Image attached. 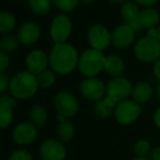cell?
<instances>
[{"mask_svg": "<svg viewBox=\"0 0 160 160\" xmlns=\"http://www.w3.org/2000/svg\"><path fill=\"white\" fill-rule=\"evenodd\" d=\"M30 122H32L35 127L44 128L48 121V111L42 105H34L28 111Z\"/></svg>", "mask_w": 160, "mask_h": 160, "instance_id": "21", "label": "cell"}, {"mask_svg": "<svg viewBox=\"0 0 160 160\" xmlns=\"http://www.w3.org/2000/svg\"><path fill=\"white\" fill-rule=\"evenodd\" d=\"M39 157L42 160H64L67 148L59 139L47 138L39 146Z\"/></svg>", "mask_w": 160, "mask_h": 160, "instance_id": "11", "label": "cell"}, {"mask_svg": "<svg viewBox=\"0 0 160 160\" xmlns=\"http://www.w3.org/2000/svg\"><path fill=\"white\" fill-rule=\"evenodd\" d=\"M72 33V21L67 14L56 15L49 28V34L55 44H63L69 39Z\"/></svg>", "mask_w": 160, "mask_h": 160, "instance_id": "7", "label": "cell"}, {"mask_svg": "<svg viewBox=\"0 0 160 160\" xmlns=\"http://www.w3.org/2000/svg\"><path fill=\"white\" fill-rule=\"evenodd\" d=\"M40 26L35 21H25L18 28L17 37L20 44L25 46L34 45L40 37Z\"/></svg>", "mask_w": 160, "mask_h": 160, "instance_id": "14", "label": "cell"}, {"mask_svg": "<svg viewBox=\"0 0 160 160\" xmlns=\"http://www.w3.org/2000/svg\"><path fill=\"white\" fill-rule=\"evenodd\" d=\"M154 95V89H152V85L147 82H138L133 86L132 91V98L135 102L139 103H145L152 99Z\"/></svg>", "mask_w": 160, "mask_h": 160, "instance_id": "17", "label": "cell"}, {"mask_svg": "<svg viewBox=\"0 0 160 160\" xmlns=\"http://www.w3.org/2000/svg\"><path fill=\"white\" fill-rule=\"evenodd\" d=\"M26 71L37 76L49 67V57L42 49H34L25 57Z\"/></svg>", "mask_w": 160, "mask_h": 160, "instance_id": "13", "label": "cell"}, {"mask_svg": "<svg viewBox=\"0 0 160 160\" xmlns=\"http://www.w3.org/2000/svg\"><path fill=\"white\" fill-rule=\"evenodd\" d=\"M117 107V102L109 98L108 96H105L102 99L97 101L94 106V113L98 119H108L109 117L113 116L114 110Z\"/></svg>", "mask_w": 160, "mask_h": 160, "instance_id": "18", "label": "cell"}, {"mask_svg": "<svg viewBox=\"0 0 160 160\" xmlns=\"http://www.w3.org/2000/svg\"><path fill=\"white\" fill-rule=\"evenodd\" d=\"M133 85L125 78H113L106 85V96L111 98L117 103L128 99V96L132 95Z\"/></svg>", "mask_w": 160, "mask_h": 160, "instance_id": "8", "label": "cell"}, {"mask_svg": "<svg viewBox=\"0 0 160 160\" xmlns=\"http://www.w3.org/2000/svg\"><path fill=\"white\" fill-rule=\"evenodd\" d=\"M147 37L150 38H155V39H158V30L156 28H149L147 31Z\"/></svg>", "mask_w": 160, "mask_h": 160, "instance_id": "38", "label": "cell"}, {"mask_svg": "<svg viewBox=\"0 0 160 160\" xmlns=\"http://www.w3.org/2000/svg\"><path fill=\"white\" fill-rule=\"evenodd\" d=\"M80 92L89 101H99L106 96V85L100 78H86L80 84Z\"/></svg>", "mask_w": 160, "mask_h": 160, "instance_id": "10", "label": "cell"}, {"mask_svg": "<svg viewBox=\"0 0 160 160\" xmlns=\"http://www.w3.org/2000/svg\"><path fill=\"white\" fill-rule=\"evenodd\" d=\"M156 95L160 99V83H159L158 85H157V87H156Z\"/></svg>", "mask_w": 160, "mask_h": 160, "instance_id": "40", "label": "cell"}, {"mask_svg": "<svg viewBox=\"0 0 160 160\" xmlns=\"http://www.w3.org/2000/svg\"><path fill=\"white\" fill-rule=\"evenodd\" d=\"M105 55L102 51H98L95 49H86L81 53L78 58V69L86 78H95L102 70H105L106 63Z\"/></svg>", "mask_w": 160, "mask_h": 160, "instance_id": "3", "label": "cell"}, {"mask_svg": "<svg viewBox=\"0 0 160 160\" xmlns=\"http://www.w3.org/2000/svg\"><path fill=\"white\" fill-rule=\"evenodd\" d=\"M37 81L39 88L42 89H48L56 83V73L52 70H48L42 72L37 75Z\"/></svg>", "mask_w": 160, "mask_h": 160, "instance_id": "27", "label": "cell"}, {"mask_svg": "<svg viewBox=\"0 0 160 160\" xmlns=\"http://www.w3.org/2000/svg\"><path fill=\"white\" fill-rule=\"evenodd\" d=\"M124 70L125 64L119 56L111 55L107 57L105 63V71L107 74H109L110 76H113V78H118L124 72Z\"/></svg>", "mask_w": 160, "mask_h": 160, "instance_id": "20", "label": "cell"}, {"mask_svg": "<svg viewBox=\"0 0 160 160\" xmlns=\"http://www.w3.org/2000/svg\"><path fill=\"white\" fill-rule=\"evenodd\" d=\"M134 55L139 61L145 63L156 62L160 59V42L147 36L141 38L134 46Z\"/></svg>", "mask_w": 160, "mask_h": 160, "instance_id": "4", "label": "cell"}, {"mask_svg": "<svg viewBox=\"0 0 160 160\" xmlns=\"http://www.w3.org/2000/svg\"><path fill=\"white\" fill-rule=\"evenodd\" d=\"M87 39L92 48L102 51L111 44V34L102 24H94L87 31Z\"/></svg>", "mask_w": 160, "mask_h": 160, "instance_id": "9", "label": "cell"}, {"mask_svg": "<svg viewBox=\"0 0 160 160\" xmlns=\"http://www.w3.org/2000/svg\"><path fill=\"white\" fill-rule=\"evenodd\" d=\"M38 160H42V159H38Z\"/></svg>", "mask_w": 160, "mask_h": 160, "instance_id": "44", "label": "cell"}, {"mask_svg": "<svg viewBox=\"0 0 160 160\" xmlns=\"http://www.w3.org/2000/svg\"><path fill=\"white\" fill-rule=\"evenodd\" d=\"M157 1L158 0H135V2L137 4H139L142 7H146V8H150V7L155 6L157 3Z\"/></svg>", "mask_w": 160, "mask_h": 160, "instance_id": "34", "label": "cell"}, {"mask_svg": "<svg viewBox=\"0 0 160 160\" xmlns=\"http://www.w3.org/2000/svg\"><path fill=\"white\" fill-rule=\"evenodd\" d=\"M8 160H34L33 156L28 150L19 148V149L13 150L10 154Z\"/></svg>", "mask_w": 160, "mask_h": 160, "instance_id": "30", "label": "cell"}, {"mask_svg": "<svg viewBox=\"0 0 160 160\" xmlns=\"http://www.w3.org/2000/svg\"><path fill=\"white\" fill-rule=\"evenodd\" d=\"M38 88L37 76L28 71H20L11 78L8 91L17 100H28L36 95Z\"/></svg>", "mask_w": 160, "mask_h": 160, "instance_id": "2", "label": "cell"}, {"mask_svg": "<svg viewBox=\"0 0 160 160\" xmlns=\"http://www.w3.org/2000/svg\"><path fill=\"white\" fill-rule=\"evenodd\" d=\"M152 73H154L155 78L158 81H160V59H158L155 62L154 68H152Z\"/></svg>", "mask_w": 160, "mask_h": 160, "instance_id": "35", "label": "cell"}, {"mask_svg": "<svg viewBox=\"0 0 160 160\" xmlns=\"http://www.w3.org/2000/svg\"><path fill=\"white\" fill-rule=\"evenodd\" d=\"M14 118V109L3 103H0V130L8 128L12 124Z\"/></svg>", "mask_w": 160, "mask_h": 160, "instance_id": "25", "label": "cell"}, {"mask_svg": "<svg viewBox=\"0 0 160 160\" xmlns=\"http://www.w3.org/2000/svg\"><path fill=\"white\" fill-rule=\"evenodd\" d=\"M75 127L69 119H65V120L59 122L57 127L58 138H59L60 142H63V143H68V142L72 141L75 136Z\"/></svg>", "mask_w": 160, "mask_h": 160, "instance_id": "22", "label": "cell"}, {"mask_svg": "<svg viewBox=\"0 0 160 160\" xmlns=\"http://www.w3.org/2000/svg\"><path fill=\"white\" fill-rule=\"evenodd\" d=\"M157 30H158V40L160 42V25L158 26V28H157Z\"/></svg>", "mask_w": 160, "mask_h": 160, "instance_id": "43", "label": "cell"}, {"mask_svg": "<svg viewBox=\"0 0 160 160\" xmlns=\"http://www.w3.org/2000/svg\"><path fill=\"white\" fill-rule=\"evenodd\" d=\"M154 122H155V124H156V127L160 128V106L157 108L154 113Z\"/></svg>", "mask_w": 160, "mask_h": 160, "instance_id": "37", "label": "cell"}, {"mask_svg": "<svg viewBox=\"0 0 160 160\" xmlns=\"http://www.w3.org/2000/svg\"><path fill=\"white\" fill-rule=\"evenodd\" d=\"M111 3H125L128 2V0H109Z\"/></svg>", "mask_w": 160, "mask_h": 160, "instance_id": "39", "label": "cell"}, {"mask_svg": "<svg viewBox=\"0 0 160 160\" xmlns=\"http://www.w3.org/2000/svg\"><path fill=\"white\" fill-rule=\"evenodd\" d=\"M135 39V32L127 24L119 25L111 33V44L116 48L124 49L133 44Z\"/></svg>", "mask_w": 160, "mask_h": 160, "instance_id": "15", "label": "cell"}, {"mask_svg": "<svg viewBox=\"0 0 160 160\" xmlns=\"http://www.w3.org/2000/svg\"><path fill=\"white\" fill-rule=\"evenodd\" d=\"M49 57V67L59 75H68L78 68V52L71 44H55L51 48Z\"/></svg>", "mask_w": 160, "mask_h": 160, "instance_id": "1", "label": "cell"}, {"mask_svg": "<svg viewBox=\"0 0 160 160\" xmlns=\"http://www.w3.org/2000/svg\"><path fill=\"white\" fill-rule=\"evenodd\" d=\"M10 65V57L8 53L0 50V73H3Z\"/></svg>", "mask_w": 160, "mask_h": 160, "instance_id": "33", "label": "cell"}, {"mask_svg": "<svg viewBox=\"0 0 160 160\" xmlns=\"http://www.w3.org/2000/svg\"><path fill=\"white\" fill-rule=\"evenodd\" d=\"M132 160H150V159L147 158V157H135V158Z\"/></svg>", "mask_w": 160, "mask_h": 160, "instance_id": "41", "label": "cell"}, {"mask_svg": "<svg viewBox=\"0 0 160 160\" xmlns=\"http://www.w3.org/2000/svg\"><path fill=\"white\" fill-rule=\"evenodd\" d=\"M81 1H82L83 3H92V2H94L95 0H81Z\"/></svg>", "mask_w": 160, "mask_h": 160, "instance_id": "42", "label": "cell"}, {"mask_svg": "<svg viewBox=\"0 0 160 160\" xmlns=\"http://www.w3.org/2000/svg\"><path fill=\"white\" fill-rule=\"evenodd\" d=\"M139 9L136 3L133 2H125L121 8V17L124 20L125 24L130 26L131 28L134 30V32L143 30L142 26L138 23V17H139Z\"/></svg>", "mask_w": 160, "mask_h": 160, "instance_id": "16", "label": "cell"}, {"mask_svg": "<svg viewBox=\"0 0 160 160\" xmlns=\"http://www.w3.org/2000/svg\"><path fill=\"white\" fill-rule=\"evenodd\" d=\"M133 149H134V154L136 155V157H147L148 155H150L152 148L147 139H138L134 144Z\"/></svg>", "mask_w": 160, "mask_h": 160, "instance_id": "28", "label": "cell"}, {"mask_svg": "<svg viewBox=\"0 0 160 160\" xmlns=\"http://www.w3.org/2000/svg\"><path fill=\"white\" fill-rule=\"evenodd\" d=\"M17 25V19L9 11H0V34L11 33L15 28Z\"/></svg>", "mask_w": 160, "mask_h": 160, "instance_id": "23", "label": "cell"}, {"mask_svg": "<svg viewBox=\"0 0 160 160\" xmlns=\"http://www.w3.org/2000/svg\"><path fill=\"white\" fill-rule=\"evenodd\" d=\"M53 106L58 116L65 119L74 117L80 110V102L78 98L70 92H59L53 97Z\"/></svg>", "mask_w": 160, "mask_h": 160, "instance_id": "5", "label": "cell"}, {"mask_svg": "<svg viewBox=\"0 0 160 160\" xmlns=\"http://www.w3.org/2000/svg\"><path fill=\"white\" fill-rule=\"evenodd\" d=\"M0 103H3V105H7L14 109L18 105V100L13 96H11L10 94L9 95L2 94V95H0Z\"/></svg>", "mask_w": 160, "mask_h": 160, "instance_id": "31", "label": "cell"}, {"mask_svg": "<svg viewBox=\"0 0 160 160\" xmlns=\"http://www.w3.org/2000/svg\"><path fill=\"white\" fill-rule=\"evenodd\" d=\"M51 2L62 12H71L78 8L80 0H51Z\"/></svg>", "mask_w": 160, "mask_h": 160, "instance_id": "29", "label": "cell"}, {"mask_svg": "<svg viewBox=\"0 0 160 160\" xmlns=\"http://www.w3.org/2000/svg\"><path fill=\"white\" fill-rule=\"evenodd\" d=\"M150 160H160V146L152 148V152H150Z\"/></svg>", "mask_w": 160, "mask_h": 160, "instance_id": "36", "label": "cell"}, {"mask_svg": "<svg viewBox=\"0 0 160 160\" xmlns=\"http://www.w3.org/2000/svg\"><path fill=\"white\" fill-rule=\"evenodd\" d=\"M21 1H23V0H21Z\"/></svg>", "mask_w": 160, "mask_h": 160, "instance_id": "45", "label": "cell"}, {"mask_svg": "<svg viewBox=\"0 0 160 160\" xmlns=\"http://www.w3.org/2000/svg\"><path fill=\"white\" fill-rule=\"evenodd\" d=\"M38 128L32 122H20L12 131V138L17 144L21 146H28L33 144L37 139Z\"/></svg>", "mask_w": 160, "mask_h": 160, "instance_id": "12", "label": "cell"}, {"mask_svg": "<svg viewBox=\"0 0 160 160\" xmlns=\"http://www.w3.org/2000/svg\"><path fill=\"white\" fill-rule=\"evenodd\" d=\"M28 3L31 11L36 15H40V17L48 14L51 10V6H52L51 0H28Z\"/></svg>", "mask_w": 160, "mask_h": 160, "instance_id": "24", "label": "cell"}, {"mask_svg": "<svg viewBox=\"0 0 160 160\" xmlns=\"http://www.w3.org/2000/svg\"><path fill=\"white\" fill-rule=\"evenodd\" d=\"M160 14L156 9L146 8L139 12L138 23L142 26V28H152L159 23Z\"/></svg>", "mask_w": 160, "mask_h": 160, "instance_id": "19", "label": "cell"}, {"mask_svg": "<svg viewBox=\"0 0 160 160\" xmlns=\"http://www.w3.org/2000/svg\"><path fill=\"white\" fill-rule=\"evenodd\" d=\"M11 78L7 73H0V95L4 93L7 89H9V84H10Z\"/></svg>", "mask_w": 160, "mask_h": 160, "instance_id": "32", "label": "cell"}, {"mask_svg": "<svg viewBox=\"0 0 160 160\" xmlns=\"http://www.w3.org/2000/svg\"><path fill=\"white\" fill-rule=\"evenodd\" d=\"M142 113V107L139 103L131 99H125L117 103L114 110V118L121 125L133 124Z\"/></svg>", "mask_w": 160, "mask_h": 160, "instance_id": "6", "label": "cell"}, {"mask_svg": "<svg viewBox=\"0 0 160 160\" xmlns=\"http://www.w3.org/2000/svg\"><path fill=\"white\" fill-rule=\"evenodd\" d=\"M19 44L20 42L17 36L7 34V35H3L0 38V50H2L6 53L13 52V51H15L18 49Z\"/></svg>", "mask_w": 160, "mask_h": 160, "instance_id": "26", "label": "cell"}]
</instances>
